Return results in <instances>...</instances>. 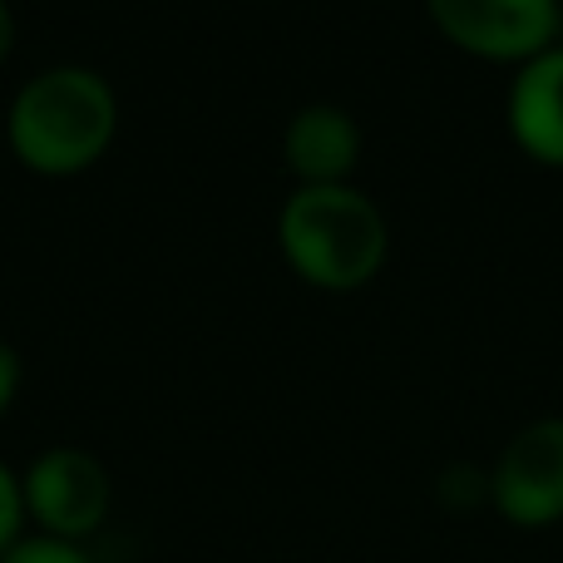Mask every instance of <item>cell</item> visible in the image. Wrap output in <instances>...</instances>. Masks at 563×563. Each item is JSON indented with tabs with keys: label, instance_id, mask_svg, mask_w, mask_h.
I'll return each mask as SVG.
<instances>
[{
	"label": "cell",
	"instance_id": "1",
	"mask_svg": "<svg viewBox=\"0 0 563 563\" xmlns=\"http://www.w3.org/2000/svg\"><path fill=\"white\" fill-rule=\"evenodd\" d=\"M114 139V95L89 69H45L10 109V144L40 174H79Z\"/></svg>",
	"mask_w": 563,
	"mask_h": 563
},
{
	"label": "cell",
	"instance_id": "2",
	"mask_svg": "<svg viewBox=\"0 0 563 563\" xmlns=\"http://www.w3.org/2000/svg\"><path fill=\"white\" fill-rule=\"evenodd\" d=\"M282 253L307 282L327 291H351L376 277L386 257V223L356 188L307 184L282 208Z\"/></svg>",
	"mask_w": 563,
	"mask_h": 563
},
{
	"label": "cell",
	"instance_id": "3",
	"mask_svg": "<svg viewBox=\"0 0 563 563\" xmlns=\"http://www.w3.org/2000/svg\"><path fill=\"white\" fill-rule=\"evenodd\" d=\"M455 45L489 59L539 55L559 30V0H426Z\"/></svg>",
	"mask_w": 563,
	"mask_h": 563
},
{
	"label": "cell",
	"instance_id": "4",
	"mask_svg": "<svg viewBox=\"0 0 563 563\" xmlns=\"http://www.w3.org/2000/svg\"><path fill=\"white\" fill-rule=\"evenodd\" d=\"M495 505L515 525L563 519V420H534L495 465Z\"/></svg>",
	"mask_w": 563,
	"mask_h": 563
},
{
	"label": "cell",
	"instance_id": "5",
	"mask_svg": "<svg viewBox=\"0 0 563 563\" xmlns=\"http://www.w3.org/2000/svg\"><path fill=\"white\" fill-rule=\"evenodd\" d=\"M25 505L55 539H79L99 529L109 509V475L85 450H49L25 479Z\"/></svg>",
	"mask_w": 563,
	"mask_h": 563
},
{
	"label": "cell",
	"instance_id": "6",
	"mask_svg": "<svg viewBox=\"0 0 563 563\" xmlns=\"http://www.w3.org/2000/svg\"><path fill=\"white\" fill-rule=\"evenodd\" d=\"M509 129L544 164H563V49H544L509 89Z\"/></svg>",
	"mask_w": 563,
	"mask_h": 563
},
{
	"label": "cell",
	"instance_id": "7",
	"mask_svg": "<svg viewBox=\"0 0 563 563\" xmlns=\"http://www.w3.org/2000/svg\"><path fill=\"white\" fill-rule=\"evenodd\" d=\"M361 158V134L341 109L317 104L301 109L287 129V164L297 168L307 184H341Z\"/></svg>",
	"mask_w": 563,
	"mask_h": 563
},
{
	"label": "cell",
	"instance_id": "8",
	"mask_svg": "<svg viewBox=\"0 0 563 563\" xmlns=\"http://www.w3.org/2000/svg\"><path fill=\"white\" fill-rule=\"evenodd\" d=\"M0 563H89L79 549H69L65 539H35V544H20L10 549Z\"/></svg>",
	"mask_w": 563,
	"mask_h": 563
},
{
	"label": "cell",
	"instance_id": "9",
	"mask_svg": "<svg viewBox=\"0 0 563 563\" xmlns=\"http://www.w3.org/2000/svg\"><path fill=\"white\" fill-rule=\"evenodd\" d=\"M20 515H25V499H20V485L10 479V470L0 465V549H5L10 539H15Z\"/></svg>",
	"mask_w": 563,
	"mask_h": 563
},
{
	"label": "cell",
	"instance_id": "10",
	"mask_svg": "<svg viewBox=\"0 0 563 563\" xmlns=\"http://www.w3.org/2000/svg\"><path fill=\"white\" fill-rule=\"evenodd\" d=\"M15 380H20V361H15V351L0 341V410H5L10 396H15Z\"/></svg>",
	"mask_w": 563,
	"mask_h": 563
},
{
	"label": "cell",
	"instance_id": "11",
	"mask_svg": "<svg viewBox=\"0 0 563 563\" xmlns=\"http://www.w3.org/2000/svg\"><path fill=\"white\" fill-rule=\"evenodd\" d=\"M10 40H15V25H10V10H5V0H0V59L10 55Z\"/></svg>",
	"mask_w": 563,
	"mask_h": 563
}]
</instances>
